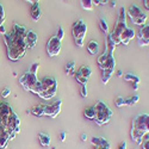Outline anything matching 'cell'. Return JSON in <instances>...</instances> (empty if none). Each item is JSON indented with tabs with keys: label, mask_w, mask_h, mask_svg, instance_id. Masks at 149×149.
Masks as SVG:
<instances>
[{
	"label": "cell",
	"mask_w": 149,
	"mask_h": 149,
	"mask_svg": "<svg viewBox=\"0 0 149 149\" xmlns=\"http://www.w3.org/2000/svg\"><path fill=\"white\" fill-rule=\"evenodd\" d=\"M28 112L32 113L33 116L36 117H42L44 116V104H38V105H35L30 109V111H28Z\"/></svg>",
	"instance_id": "e0dca14e"
},
{
	"label": "cell",
	"mask_w": 149,
	"mask_h": 149,
	"mask_svg": "<svg viewBox=\"0 0 149 149\" xmlns=\"http://www.w3.org/2000/svg\"><path fill=\"white\" fill-rule=\"evenodd\" d=\"M38 82V77H37V74H33L31 73L30 70L24 73L23 75L19 78V84L23 86V88L25 91H31V88L33 86Z\"/></svg>",
	"instance_id": "52a82bcc"
},
{
	"label": "cell",
	"mask_w": 149,
	"mask_h": 149,
	"mask_svg": "<svg viewBox=\"0 0 149 149\" xmlns=\"http://www.w3.org/2000/svg\"><path fill=\"white\" fill-rule=\"evenodd\" d=\"M140 100V95L139 94H135V95H131L130 98H127L125 102H127V105L128 106H134L135 104H137Z\"/></svg>",
	"instance_id": "603a6c76"
},
{
	"label": "cell",
	"mask_w": 149,
	"mask_h": 149,
	"mask_svg": "<svg viewBox=\"0 0 149 149\" xmlns=\"http://www.w3.org/2000/svg\"><path fill=\"white\" fill-rule=\"evenodd\" d=\"M0 33H1V35H5L6 33V30H5V26L4 25L0 26Z\"/></svg>",
	"instance_id": "f35d334b"
},
{
	"label": "cell",
	"mask_w": 149,
	"mask_h": 149,
	"mask_svg": "<svg viewBox=\"0 0 149 149\" xmlns=\"http://www.w3.org/2000/svg\"><path fill=\"white\" fill-rule=\"evenodd\" d=\"M127 28H128V26H127V11H125V8H124V7H120L116 25H115L113 30L109 33L111 41H112L116 45H117V44H120L119 37H120L122 32L125 30Z\"/></svg>",
	"instance_id": "3957f363"
},
{
	"label": "cell",
	"mask_w": 149,
	"mask_h": 149,
	"mask_svg": "<svg viewBox=\"0 0 149 149\" xmlns=\"http://www.w3.org/2000/svg\"><path fill=\"white\" fill-rule=\"evenodd\" d=\"M24 41H25V45L28 49H33L37 44V41H38V37H37V33L33 30H28Z\"/></svg>",
	"instance_id": "7c38bea8"
},
{
	"label": "cell",
	"mask_w": 149,
	"mask_h": 149,
	"mask_svg": "<svg viewBox=\"0 0 149 149\" xmlns=\"http://www.w3.org/2000/svg\"><path fill=\"white\" fill-rule=\"evenodd\" d=\"M26 1H29V3L32 5V4H37V3H40V0H26Z\"/></svg>",
	"instance_id": "b9f144b4"
},
{
	"label": "cell",
	"mask_w": 149,
	"mask_h": 149,
	"mask_svg": "<svg viewBox=\"0 0 149 149\" xmlns=\"http://www.w3.org/2000/svg\"><path fill=\"white\" fill-rule=\"evenodd\" d=\"M124 80H125V81H130V82H132L134 85H137V86H139V84L141 82L140 78H139L137 75H134V74H131V73H127L125 75H124Z\"/></svg>",
	"instance_id": "ffe728a7"
},
{
	"label": "cell",
	"mask_w": 149,
	"mask_h": 149,
	"mask_svg": "<svg viewBox=\"0 0 149 149\" xmlns=\"http://www.w3.org/2000/svg\"><path fill=\"white\" fill-rule=\"evenodd\" d=\"M109 1L110 0H93V6H100V5H104Z\"/></svg>",
	"instance_id": "1f68e13d"
},
{
	"label": "cell",
	"mask_w": 149,
	"mask_h": 149,
	"mask_svg": "<svg viewBox=\"0 0 149 149\" xmlns=\"http://www.w3.org/2000/svg\"><path fill=\"white\" fill-rule=\"evenodd\" d=\"M99 26H100L102 31L105 33H109V25H107V22L105 20V18H100L99 19Z\"/></svg>",
	"instance_id": "484cf974"
},
{
	"label": "cell",
	"mask_w": 149,
	"mask_h": 149,
	"mask_svg": "<svg viewBox=\"0 0 149 149\" xmlns=\"http://www.w3.org/2000/svg\"><path fill=\"white\" fill-rule=\"evenodd\" d=\"M31 17L35 22H38L42 17V10L40 6V3L37 4H32L31 5Z\"/></svg>",
	"instance_id": "2e32d148"
},
{
	"label": "cell",
	"mask_w": 149,
	"mask_h": 149,
	"mask_svg": "<svg viewBox=\"0 0 149 149\" xmlns=\"http://www.w3.org/2000/svg\"><path fill=\"white\" fill-rule=\"evenodd\" d=\"M142 149H149V137H146L142 140V143L140 144Z\"/></svg>",
	"instance_id": "f546056e"
},
{
	"label": "cell",
	"mask_w": 149,
	"mask_h": 149,
	"mask_svg": "<svg viewBox=\"0 0 149 149\" xmlns=\"http://www.w3.org/2000/svg\"><path fill=\"white\" fill-rule=\"evenodd\" d=\"M87 32V25L84 23V20L79 19L75 23L73 24V28H72V35H73V38L75 44L79 48L84 47V38H85V35Z\"/></svg>",
	"instance_id": "5b68a950"
},
{
	"label": "cell",
	"mask_w": 149,
	"mask_h": 149,
	"mask_svg": "<svg viewBox=\"0 0 149 149\" xmlns=\"http://www.w3.org/2000/svg\"><path fill=\"white\" fill-rule=\"evenodd\" d=\"M80 139H81V141L86 142V141H87V135H86V134H81V136H80Z\"/></svg>",
	"instance_id": "74e56055"
},
{
	"label": "cell",
	"mask_w": 149,
	"mask_h": 149,
	"mask_svg": "<svg viewBox=\"0 0 149 149\" xmlns=\"http://www.w3.org/2000/svg\"><path fill=\"white\" fill-rule=\"evenodd\" d=\"M128 16L134 25H139V26H142L143 24H146V20L148 18L147 15L143 13L142 10L136 5H131L128 8Z\"/></svg>",
	"instance_id": "8992f818"
},
{
	"label": "cell",
	"mask_w": 149,
	"mask_h": 149,
	"mask_svg": "<svg viewBox=\"0 0 149 149\" xmlns=\"http://www.w3.org/2000/svg\"><path fill=\"white\" fill-rule=\"evenodd\" d=\"M57 38L62 42V40H63V37H65V30H63V28L62 26H58L57 28V32H56V35H55Z\"/></svg>",
	"instance_id": "f1b7e54d"
},
{
	"label": "cell",
	"mask_w": 149,
	"mask_h": 149,
	"mask_svg": "<svg viewBox=\"0 0 149 149\" xmlns=\"http://www.w3.org/2000/svg\"><path fill=\"white\" fill-rule=\"evenodd\" d=\"M10 93H11V90L8 87H5L3 90V92H1V95H3V98H7L10 95Z\"/></svg>",
	"instance_id": "836d02e7"
},
{
	"label": "cell",
	"mask_w": 149,
	"mask_h": 149,
	"mask_svg": "<svg viewBox=\"0 0 149 149\" xmlns=\"http://www.w3.org/2000/svg\"><path fill=\"white\" fill-rule=\"evenodd\" d=\"M113 73L115 70H102V81L104 85H106L110 81V79L113 75Z\"/></svg>",
	"instance_id": "44dd1931"
},
{
	"label": "cell",
	"mask_w": 149,
	"mask_h": 149,
	"mask_svg": "<svg viewBox=\"0 0 149 149\" xmlns=\"http://www.w3.org/2000/svg\"><path fill=\"white\" fill-rule=\"evenodd\" d=\"M110 4H111V7H116V1L115 0H110Z\"/></svg>",
	"instance_id": "7bdbcfd3"
},
{
	"label": "cell",
	"mask_w": 149,
	"mask_h": 149,
	"mask_svg": "<svg viewBox=\"0 0 149 149\" xmlns=\"http://www.w3.org/2000/svg\"><path fill=\"white\" fill-rule=\"evenodd\" d=\"M66 136H67V134H66L65 131H62V132L60 134V140H61V142H65V141H66Z\"/></svg>",
	"instance_id": "8d00e7d4"
},
{
	"label": "cell",
	"mask_w": 149,
	"mask_h": 149,
	"mask_svg": "<svg viewBox=\"0 0 149 149\" xmlns=\"http://www.w3.org/2000/svg\"><path fill=\"white\" fill-rule=\"evenodd\" d=\"M106 48L109 49V52L110 53H115V50H116V44L112 42V41H111V38H110V36L107 35L106 36Z\"/></svg>",
	"instance_id": "cb8c5ba5"
},
{
	"label": "cell",
	"mask_w": 149,
	"mask_h": 149,
	"mask_svg": "<svg viewBox=\"0 0 149 149\" xmlns=\"http://www.w3.org/2000/svg\"><path fill=\"white\" fill-rule=\"evenodd\" d=\"M136 35H135V31L134 29H130V28H127L125 30H124L119 37V40H120V44H124V45H128L129 42L134 38Z\"/></svg>",
	"instance_id": "9a60e30c"
},
{
	"label": "cell",
	"mask_w": 149,
	"mask_h": 149,
	"mask_svg": "<svg viewBox=\"0 0 149 149\" xmlns=\"http://www.w3.org/2000/svg\"><path fill=\"white\" fill-rule=\"evenodd\" d=\"M38 68H40V63H38V62H35V63L30 67V72L33 73V74H37V70H38Z\"/></svg>",
	"instance_id": "4dcf8cb0"
},
{
	"label": "cell",
	"mask_w": 149,
	"mask_h": 149,
	"mask_svg": "<svg viewBox=\"0 0 149 149\" xmlns=\"http://www.w3.org/2000/svg\"><path fill=\"white\" fill-rule=\"evenodd\" d=\"M84 116L87 118V119L93 120V119H94V116H95L94 107H93V106H90V107H87V109H85V111H84Z\"/></svg>",
	"instance_id": "7402d4cb"
},
{
	"label": "cell",
	"mask_w": 149,
	"mask_h": 149,
	"mask_svg": "<svg viewBox=\"0 0 149 149\" xmlns=\"http://www.w3.org/2000/svg\"><path fill=\"white\" fill-rule=\"evenodd\" d=\"M80 93H81V97H82V98H86V97H87V87H86V85H81Z\"/></svg>",
	"instance_id": "d6a6232c"
},
{
	"label": "cell",
	"mask_w": 149,
	"mask_h": 149,
	"mask_svg": "<svg viewBox=\"0 0 149 149\" xmlns=\"http://www.w3.org/2000/svg\"><path fill=\"white\" fill-rule=\"evenodd\" d=\"M118 149H127V142L125 141H122L118 144Z\"/></svg>",
	"instance_id": "d590c367"
},
{
	"label": "cell",
	"mask_w": 149,
	"mask_h": 149,
	"mask_svg": "<svg viewBox=\"0 0 149 149\" xmlns=\"http://www.w3.org/2000/svg\"><path fill=\"white\" fill-rule=\"evenodd\" d=\"M115 104L116 106L118 107H123V106H127V102H125V98H123V97H117L116 98V100H115Z\"/></svg>",
	"instance_id": "83f0119b"
},
{
	"label": "cell",
	"mask_w": 149,
	"mask_h": 149,
	"mask_svg": "<svg viewBox=\"0 0 149 149\" xmlns=\"http://www.w3.org/2000/svg\"><path fill=\"white\" fill-rule=\"evenodd\" d=\"M62 100H56L52 104H44V116H48L50 118H55L61 112Z\"/></svg>",
	"instance_id": "30bf717a"
},
{
	"label": "cell",
	"mask_w": 149,
	"mask_h": 149,
	"mask_svg": "<svg viewBox=\"0 0 149 149\" xmlns=\"http://www.w3.org/2000/svg\"><path fill=\"white\" fill-rule=\"evenodd\" d=\"M115 67H116V60H115V56L112 53H110L107 55L106 60L99 66V68L102 70H115Z\"/></svg>",
	"instance_id": "4fadbf2b"
},
{
	"label": "cell",
	"mask_w": 149,
	"mask_h": 149,
	"mask_svg": "<svg viewBox=\"0 0 149 149\" xmlns=\"http://www.w3.org/2000/svg\"><path fill=\"white\" fill-rule=\"evenodd\" d=\"M92 69L88 65H84L79 68V70L75 73V79L80 85H87L88 79L91 78Z\"/></svg>",
	"instance_id": "9c48e42d"
},
{
	"label": "cell",
	"mask_w": 149,
	"mask_h": 149,
	"mask_svg": "<svg viewBox=\"0 0 149 149\" xmlns=\"http://www.w3.org/2000/svg\"><path fill=\"white\" fill-rule=\"evenodd\" d=\"M143 4H144V7L149 10V0H143Z\"/></svg>",
	"instance_id": "ab89813d"
},
{
	"label": "cell",
	"mask_w": 149,
	"mask_h": 149,
	"mask_svg": "<svg viewBox=\"0 0 149 149\" xmlns=\"http://www.w3.org/2000/svg\"><path fill=\"white\" fill-rule=\"evenodd\" d=\"M38 140L43 147H49L50 146V142H52V137L48 134H44V132L38 134Z\"/></svg>",
	"instance_id": "ac0fdd59"
},
{
	"label": "cell",
	"mask_w": 149,
	"mask_h": 149,
	"mask_svg": "<svg viewBox=\"0 0 149 149\" xmlns=\"http://www.w3.org/2000/svg\"><path fill=\"white\" fill-rule=\"evenodd\" d=\"M137 42L140 47L149 45V24H143L142 26H140L137 33Z\"/></svg>",
	"instance_id": "8fae6325"
},
{
	"label": "cell",
	"mask_w": 149,
	"mask_h": 149,
	"mask_svg": "<svg viewBox=\"0 0 149 149\" xmlns=\"http://www.w3.org/2000/svg\"><path fill=\"white\" fill-rule=\"evenodd\" d=\"M66 73L68 74V75H72V74L75 73V63H74L73 61L69 62V63H67V66H66Z\"/></svg>",
	"instance_id": "4316f807"
},
{
	"label": "cell",
	"mask_w": 149,
	"mask_h": 149,
	"mask_svg": "<svg viewBox=\"0 0 149 149\" xmlns=\"http://www.w3.org/2000/svg\"><path fill=\"white\" fill-rule=\"evenodd\" d=\"M116 75H117L118 78H122V77H123V72H122V70H117V73H116Z\"/></svg>",
	"instance_id": "60d3db41"
},
{
	"label": "cell",
	"mask_w": 149,
	"mask_h": 149,
	"mask_svg": "<svg viewBox=\"0 0 149 149\" xmlns=\"http://www.w3.org/2000/svg\"><path fill=\"white\" fill-rule=\"evenodd\" d=\"M0 19H5V11L1 4H0Z\"/></svg>",
	"instance_id": "e575fe53"
},
{
	"label": "cell",
	"mask_w": 149,
	"mask_h": 149,
	"mask_svg": "<svg viewBox=\"0 0 149 149\" xmlns=\"http://www.w3.org/2000/svg\"><path fill=\"white\" fill-rule=\"evenodd\" d=\"M47 53L50 57L57 56L61 53V41L57 38L56 36L50 37V40L47 43Z\"/></svg>",
	"instance_id": "ba28073f"
},
{
	"label": "cell",
	"mask_w": 149,
	"mask_h": 149,
	"mask_svg": "<svg viewBox=\"0 0 149 149\" xmlns=\"http://www.w3.org/2000/svg\"><path fill=\"white\" fill-rule=\"evenodd\" d=\"M81 6L84 10L92 11L93 10V0H81Z\"/></svg>",
	"instance_id": "d4e9b609"
},
{
	"label": "cell",
	"mask_w": 149,
	"mask_h": 149,
	"mask_svg": "<svg viewBox=\"0 0 149 149\" xmlns=\"http://www.w3.org/2000/svg\"><path fill=\"white\" fill-rule=\"evenodd\" d=\"M91 142L95 147V149H110L111 148L110 142L104 137H95L94 136V137H92Z\"/></svg>",
	"instance_id": "5bb4252c"
},
{
	"label": "cell",
	"mask_w": 149,
	"mask_h": 149,
	"mask_svg": "<svg viewBox=\"0 0 149 149\" xmlns=\"http://www.w3.org/2000/svg\"><path fill=\"white\" fill-rule=\"evenodd\" d=\"M93 107L95 111V116H94L93 120L100 127L107 124L110 122L111 117H112V111H111V109L102 100H98Z\"/></svg>",
	"instance_id": "277c9868"
},
{
	"label": "cell",
	"mask_w": 149,
	"mask_h": 149,
	"mask_svg": "<svg viewBox=\"0 0 149 149\" xmlns=\"http://www.w3.org/2000/svg\"><path fill=\"white\" fill-rule=\"evenodd\" d=\"M87 50H88V53H90V54H92V55L98 54V50H99L98 42H97V41H94V40L90 41V42L87 43Z\"/></svg>",
	"instance_id": "d6986e66"
},
{
	"label": "cell",
	"mask_w": 149,
	"mask_h": 149,
	"mask_svg": "<svg viewBox=\"0 0 149 149\" xmlns=\"http://www.w3.org/2000/svg\"><path fill=\"white\" fill-rule=\"evenodd\" d=\"M0 127L7 131H20V118L6 102H0Z\"/></svg>",
	"instance_id": "6da1fadb"
},
{
	"label": "cell",
	"mask_w": 149,
	"mask_h": 149,
	"mask_svg": "<svg viewBox=\"0 0 149 149\" xmlns=\"http://www.w3.org/2000/svg\"><path fill=\"white\" fill-rule=\"evenodd\" d=\"M149 134V115L140 113L135 116L131 122L130 135L131 139L136 144H141L144 136Z\"/></svg>",
	"instance_id": "7a4b0ae2"
},
{
	"label": "cell",
	"mask_w": 149,
	"mask_h": 149,
	"mask_svg": "<svg viewBox=\"0 0 149 149\" xmlns=\"http://www.w3.org/2000/svg\"><path fill=\"white\" fill-rule=\"evenodd\" d=\"M52 149H56V148H55V147H53V148H52Z\"/></svg>",
	"instance_id": "ee69618b"
}]
</instances>
